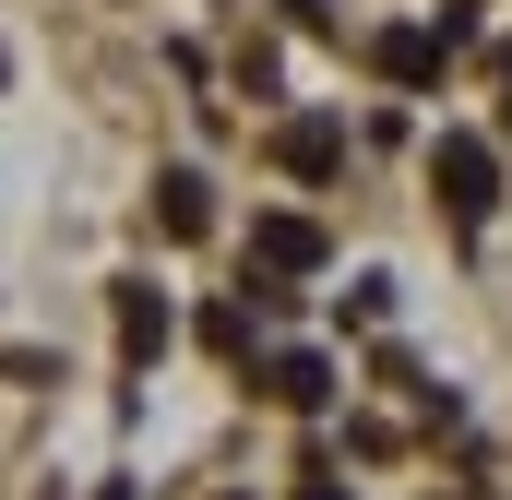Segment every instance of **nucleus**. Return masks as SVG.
I'll return each mask as SVG.
<instances>
[{
	"label": "nucleus",
	"instance_id": "7",
	"mask_svg": "<svg viewBox=\"0 0 512 500\" xmlns=\"http://www.w3.org/2000/svg\"><path fill=\"white\" fill-rule=\"evenodd\" d=\"M274 405H298V417H322V405H334V358H310V346H298V358H274Z\"/></svg>",
	"mask_w": 512,
	"mask_h": 500
},
{
	"label": "nucleus",
	"instance_id": "1",
	"mask_svg": "<svg viewBox=\"0 0 512 500\" xmlns=\"http://www.w3.org/2000/svg\"><path fill=\"white\" fill-rule=\"evenodd\" d=\"M429 191H441V215L477 239V227L501 215V155H489L477 131H441V155H429Z\"/></svg>",
	"mask_w": 512,
	"mask_h": 500
},
{
	"label": "nucleus",
	"instance_id": "3",
	"mask_svg": "<svg viewBox=\"0 0 512 500\" xmlns=\"http://www.w3.org/2000/svg\"><path fill=\"white\" fill-rule=\"evenodd\" d=\"M251 262L262 274H322V227L310 215H251Z\"/></svg>",
	"mask_w": 512,
	"mask_h": 500
},
{
	"label": "nucleus",
	"instance_id": "2",
	"mask_svg": "<svg viewBox=\"0 0 512 500\" xmlns=\"http://www.w3.org/2000/svg\"><path fill=\"white\" fill-rule=\"evenodd\" d=\"M370 72L405 84V96H429V84L453 72V48H441V24H393V36H370Z\"/></svg>",
	"mask_w": 512,
	"mask_h": 500
},
{
	"label": "nucleus",
	"instance_id": "10",
	"mask_svg": "<svg viewBox=\"0 0 512 500\" xmlns=\"http://www.w3.org/2000/svg\"><path fill=\"white\" fill-rule=\"evenodd\" d=\"M0 84H12V48H0Z\"/></svg>",
	"mask_w": 512,
	"mask_h": 500
},
{
	"label": "nucleus",
	"instance_id": "4",
	"mask_svg": "<svg viewBox=\"0 0 512 500\" xmlns=\"http://www.w3.org/2000/svg\"><path fill=\"white\" fill-rule=\"evenodd\" d=\"M274 167H286V179H334V167H346V120H286L274 131Z\"/></svg>",
	"mask_w": 512,
	"mask_h": 500
},
{
	"label": "nucleus",
	"instance_id": "5",
	"mask_svg": "<svg viewBox=\"0 0 512 500\" xmlns=\"http://www.w3.org/2000/svg\"><path fill=\"white\" fill-rule=\"evenodd\" d=\"M155 227H167V239H203V227H215V179H203V167H167V179H155Z\"/></svg>",
	"mask_w": 512,
	"mask_h": 500
},
{
	"label": "nucleus",
	"instance_id": "9",
	"mask_svg": "<svg viewBox=\"0 0 512 500\" xmlns=\"http://www.w3.org/2000/svg\"><path fill=\"white\" fill-rule=\"evenodd\" d=\"M298 500H346V489H334V477H298Z\"/></svg>",
	"mask_w": 512,
	"mask_h": 500
},
{
	"label": "nucleus",
	"instance_id": "6",
	"mask_svg": "<svg viewBox=\"0 0 512 500\" xmlns=\"http://www.w3.org/2000/svg\"><path fill=\"white\" fill-rule=\"evenodd\" d=\"M120 358H131V370L167 358V298H155V286H120Z\"/></svg>",
	"mask_w": 512,
	"mask_h": 500
},
{
	"label": "nucleus",
	"instance_id": "8",
	"mask_svg": "<svg viewBox=\"0 0 512 500\" xmlns=\"http://www.w3.org/2000/svg\"><path fill=\"white\" fill-rule=\"evenodd\" d=\"M203 346H215V358H251V310H239V298H227V310H203Z\"/></svg>",
	"mask_w": 512,
	"mask_h": 500
}]
</instances>
